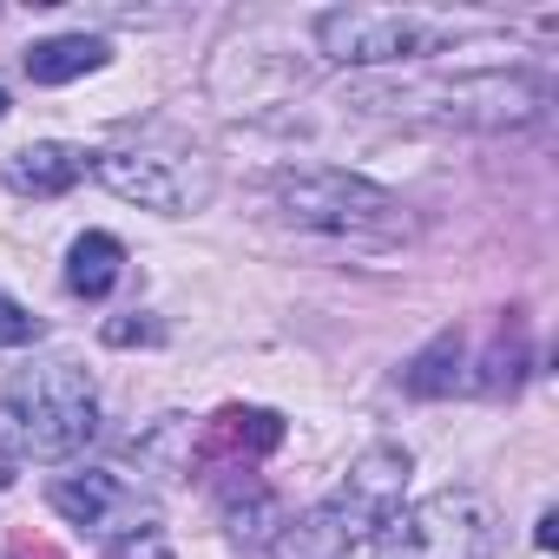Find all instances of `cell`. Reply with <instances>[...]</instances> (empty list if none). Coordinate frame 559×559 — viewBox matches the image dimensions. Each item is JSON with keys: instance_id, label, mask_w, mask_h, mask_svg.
Returning a JSON list of instances; mask_svg holds the SVG:
<instances>
[{"instance_id": "6da1fadb", "label": "cell", "mask_w": 559, "mask_h": 559, "mask_svg": "<svg viewBox=\"0 0 559 559\" xmlns=\"http://www.w3.org/2000/svg\"><path fill=\"white\" fill-rule=\"evenodd\" d=\"M356 112L389 119H428V126H467V132H513L546 112L539 73H408V80H356L343 93Z\"/></svg>"}, {"instance_id": "7a4b0ae2", "label": "cell", "mask_w": 559, "mask_h": 559, "mask_svg": "<svg viewBox=\"0 0 559 559\" xmlns=\"http://www.w3.org/2000/svg\"><path fill=\"white\" fill-rule=\"evenodd\" d=\"M93 435H99V395L86 369L73 362L27 369L0 395V480H14L8 467L21 461H73Z\"/></svg>"}, {"instance_id": "3957f363", "label": "cell", "mask_w": 559, "mask_h": 559, "mask_svg": "<svg viewBox=\"0 0 559 559\" xmlns=\"http://www.w3.org/2000/svg\"><path fill=\"white\" fill-rule=\"evenodd\" d=\"M270 211L297 224V230H323V237H349V243H395L408 237V204L343 165H284L263 178Z\"/></svg>"}, {"instance_id": "277c9868", "label": "cell", "mask_w": 559, "mask_h": 559, "mask_svg": "<svg viewBox=\"0 0 559 559\" xmlns=\"http://www.w3.org/2000/svg\"><path fill=\"white\" fill-rule=\"evenodd\" d=\"M408 493V448H369L356 454V467L336 480V493L323 507H310L284 539H276V559H343L349 546L376 539Z\"/></svg>"}, {"instance_id": "5b68a950", "label": "cell", "mask_w": 559, "mask_h": 559, "mask_svg": "<svg viewBox=\"0 0 559 559\" xmlns=\"http://www.w3.org/2000/svg\"><path fill=\"white\" fill-rule=\"evenodd\" d=\"M382 559H500V513L474 487L428 493L376 533Z\"/></svg>"}, {"instance_id": "8992f818", "label": "cell", "mask_w": 559, "mask_h": 559, "mask_svg": "<svg viewBox=\"0 0 559 559\" xmlns=\"http://www.w3.org/2000/svg\"><path fill=\"white\" fill-rule=\"evenodd\" d=\"M454 40V21L421 8H336L317 14V47L336 67H415Z\"/></svg>"}, {"instance_id": "52a82bcc", "label": "cell", "mask_w": 559, "mask_h": 559, "mask_svg": "<svg viewBox=\"0 0 559 559\" xmlns=\"http://www.w3.org/2000/svg\"><path fill=\"white\" fill-rule=\"evenodd\" d=\"M93 171H99V185L119 191L126 204L165 211V217L204 211L211 191H217V171H211V158H198V152H93Z\"/></svg>"}, {"instance_id": "ba28073f", "label": "cell", "mask_w": 559, "mask_h": 559, "mask_svg": "<svg viewBox=\"0 0 559 559\" xmlns=\"http://www.w3.org/2000/svg\"><path fill=\"white\" fill-rule=\"evenodd\" d=\"M47 500H53V513L60 520H73V526H86V533H145L139 520H145V500L119 480V474H99V467H86V474H60L53 487H47Z\"/></svg>"}, {"instance_id": "9c48e42d", "label": "cell", "mask_w": 559, "mask_h": 559, "mask_svg": "<svg viewBox=\"0 0 559 559\" xmlns=\"http://www.w3.org/2000/svg\"><path fill=\"white\" fill-rule=\"evenodd\" d=\"M86 171H93V152H80V145H21V152L8 158V185H14L21 198H60V191H73Z\"/></svg>"}, {"instance_id": "30bf717a", "label": "cell", "mask_w": 559, "mask_h": 559, "mask_svg": "<svg viewBox=\"0 0 559 559\" xmlns=\"http://www.w3.org/2000/svg\"><path fill=\"white\" fill-rule=\"evenodd\" d=\"M106 53H112V47H106L99 34H60V40H40V47H27V80H34V86H67V80L99 73Z\"/></svg>"}, {"instance_id": "8fae6325", "label": "cell", "mask_w": 559, "mask_h": 559, "mask_svg": "<svg viewBox=\"0 0 559 559\" xmlns=\"http://www.w3.org/2000/svg\"><path fill=\"white\" fill-rule=\"evenodd\" d=\"M402 389H408V395H454V389H474V382H467V336H461V330H441V336L402 369Z\"/></svg>"}, {"instance_id": "7c38bea8", "label": "cell", "mask_w": 559, "mask_h": 559, "mask_svg": "<svg viewBox=\"0 0 559 559\" xmlns=\"http://www.w3.org/2000/svg\"><path fill=\"white\" fill-rule=\"evenodd\" d=\"M119 270H126V243L106 237V230H86L73 250H67V290L73 297H106L119 284Z\"/></svg>"}, {"instance_id": "4fadbf2b", "label": "cell", "mask_w": 559, "mask_h": 559, "mask_svg": "<svg viewBox=\"0 0 559 559\" xmlns=\"http://www.w3.org/2000/svg\"><path fill=\"white\" fill-rule=\"evenodd\" d=\"M276 441H284V421L270 408H224L204 428V448H224V454H270Z\"/></svg>"}, {"instance_id": "5bb4252c", "label": "cell", "mask_w": 559, "mask_h": 559, "mask_svg": "<svg viewBox=\"0 0 559 559\" xmlns=\"http://www.w3.org/2000/svg\"><path fill=\"white\" fill-rule=\"evenodd\" d=\"M40 336H47V323L0 290V349H27V343H40Z\"/></svg>"}, {"instance_id": "9a60e30c", "label": "cell", "mask_w": 559, "mask_h": 559, "mask_svg": "<svg viewBox=\"0 0 559 559\" xmlns=\"http://www.w3.org/2000/svg\"><path fill=\"white\" fill-rule=\"evenodd\" d=\"M106 559H178V552H171V546H165V539L145 526V533H126V539H119Z\"/></svg>"}, {"instance_id": "2e32d148", "label": "cell", "mask_w": 559, "mask_h": 559, "mask_svg": "<svg viewBox=\"0 0 559 559\" xmlns=\"http://www.w3.org/2000/svg\"><path fill=\"white\" fill-rule=\"evenodd\" d=\"M106 343H112V349H132V343H158V323H106Z\"/></svg>"}, {"instance_id": "e0dca14e", "label": "cell", "mask_w": 559, "mask_h": 559, "mask_svg": "<svg viewBox=\"0 0 559 559\" xmlns=\"http://www.w3.org/2000/svg\"><path fill=\"white\" fill-rule=\"evenodd\" d=\"M533 546H539V552H552V546H559V513H539V533H533Z\"/></svg>"}, {"instance_id": "ac0fdd59", "label": "cell", "mask_w": 559, "mask_h": 559, "mask_svg": "<svg viewBox=\"0 0 559 559\" xmlns=\"http://www.w3.org/2000/svg\"><path fill=\"white\" fill-rule=\"evenodd\" d=\"M8 559H60V552H53V546H14Z\"/></svg>"}, {"instance_id": "d6986e66", "label": "cell", "mask_w": 559, "mask_h": 559, "mask_svg": "<svg viewBox=\"0 0 559 559\" xmlns=\"http://www.w3.org/2000/svg\"><path fill=\"white\" fill-rule=\"evenodd\" d=\"M0 119H8V93H0Z\"/></svg>"}]
</instances>
